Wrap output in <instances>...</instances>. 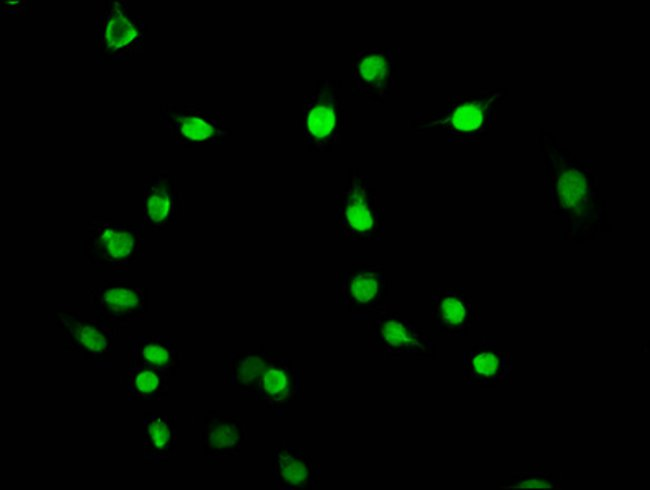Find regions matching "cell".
Listing matches in <instances>:
<instances>
[{"label":"cell","instance_id":"cell-18","mask_svg":"<svg viewBox=\"0 0 650 490\" xmlns=\"http://www.w3.org/2000/svg\"><path fill=\"white\" fill-rule=\"evenodd\" d=\"M246 436V427L240 417L208 413L204 416L200 446L208 463H223L240 454Z\"/></svg>","mask_w":650,"mask_h":490},{"label":"cell","instance_id":"cell-1","mask_svg":"<svg viewBox=\"0 0 650 490\" xmlns=\"http://www.w3.org/2000/svg\"><path fill=\"white\" fill-rule=\"evenodd\" d=\"M549 179L551 197L555 208L561 209L566 228L561 236L577 244L594 239L598 228L594 225L597 214L593 212L592 199L595 191L590 178L591 169L567 161L564 157L551 156Z\"/></svg>","mask_w":650,"mask_h":490},{"label":"cell","instance_id":"cell-8","mask_svg":"<svg viewBox=\"0 0 650 490\" xmlns=\"http://www.w3.org/2000/svg\"><path fill=\"white\" fill-rule=\"evenodd\" d=\"M160 124L170 132L175 144L183 147L221 145L232 134L223 112L194 104L161 105Z\"/></svg>","mask_w":650,"mask_h":490},{"label":"cell","instance_id":"cell-13","mask_svg":"<svg viewBox=\"0 0 650 490\" xmlns=\"http://www.w3.org/2000/svg\"><path fill=\"white\" fill-rule=\"evenodd\" d=\"M446 114L431 117L416 114L409 126L417 132L442 126L447 130L449 142L474 143L491 125L490 101L457 97Z\"/></svg>","mask_w":650,"mask_h":490},{"label":"cell","instance_id":"cell-9","mask_svg":"<svg viewBox=\"0 0 650 490\" xmlns=\"http://www.w3.org/2000/svg\"><path fill=\"white\" fill-rule=\"evenodd\" d=\"M368 346L392 357L435 355V343L416 323L388 306L367 319Z\"/></svg>","mask_w":650,"mask_h":490},{"label":"cell","instance_id":"cell-22","mask_svg":"<svg viewBox=\"0 0 650 490\" xmlns=\"http://www.w3.org/2000/svg\"><path fill=\"white\" fill-rule=\"evenodd\" d=\"M126 377L129 401H159L168 395L170 376L157 369L128 364Z\"/></svg>","mask_w":650,"mask_h":490},{"label":"cell","instance_id":"cell-20","mask_svg":"<svg viewBox=\"0 0 650 490\" xmlns=\"http://www.w3.org/2000/svg\"><path fill=\"white\" fill-rule=\"evenodd\" d=\"M279 354L280 352L266 350L225 353L224 384L237 388L241 399L249 400L256 390L261 375Z\"/></svg>","mask_w":650,"mask_h":490},{"label":"cell","instance_id":"cell-4","mask_svg":"<svg viewBox=\"0 0 650 490\" xmlns=\"http://www.w3.org/2000/svg\"><path fill=\"white\" fill-rule=\"evenodd\" d=\"M94 21L97 64H128L145 45L148 26L125 0L98 1Z\"/></svg>","mask_w":650,"mask_h":490},{"label":"cell","instance_id":"cell-12","mask_svg":"<svg viewBox=\"0 0 650 490\" xmlns=\"http://www.w3.org/2000/svg\"><path fill=\"white\" fill-rule=\"evenodd\" d=\"M304 399V370L281 353L265 369L249 400L263 405L273 416L283 417L290 405Z\"/></svg>","mask_w":650,"mask_h":490},{"label":"cell","instance_id":"cell-7","mask_svg":"<svg viewBox=\"0 0 650 490\" xmlns=\"http://www.w3.org/2000/svg\"><path fill=\"white\" fill-rule=\"evenodd\" d=\"M388 279L383 265L354 263L335 277V300L355 320H365L385 309Z\"/></svg>","mask_w":650,"mask_h":490},{"label":"cell","instance_id":"cell-3","mask_svg":"<svg viewBox=\"0 0 650 490\" xmlns=\"http://www.w3.org/2000/svg\"><path fill=\"white\" fill-rule=\"evenodd\" d=\"M335 237L347 241H382L385 209L369 176L350 169L346 187L335 195Z\"/></svg>","mask_w":650,"mask_h":490},{"label":"cell","instance_id":"cell-17","mask_svg":"<svg viewBox=\"0 0 650 490\" xmlns=\"http://www.w3.org/2000/svg\"><path fill=\"white\" fill-rule=\"evenodd\" d=\"M321 465L305 449L282 445L272 449L271 486L276 490H318Z\"/></svg>","mask_w":650,"mask_h":490},{"label":"cell","instance_id":"cell-14","mask_svg":"<svg viewBox=\"0 0 650 490\" xmlns=\"http://www.w3.org/2000/svg\"><path fill=\"white\" fill-rule=\"evenodd\" d=\"M430 301L435 336L465 337L481 319L480 305L463 287H435Z\"/></svg>","mask_w":650,"mask_h":490},{"label":"cell","instance_id":"cell-21","mask_svg":"<svg viewBox=\"0 0 650 490\" xmlns=\"http://www.w3.org/2000/svg\"><path fill=\"white\" fill-rule=\"evenodd\" d=\"M177 417L146 412L143 416V459L146 464L170 463L177 450Z\"/></svg>","mask_w":650,"mask_h":490},{"label":"cell","instance_id":"cell-11","mask_svg":"<svg viewBox=\"0 0 650 490\" xmlns=\"http://www.w3.org/2000/svg\"><path fill=\"white\" fill-rule=\"evenodd\" d=\"M95 317L117 329L142 321L148 312V290L127 278H111L88 289Z\"/></svg>","mask_w":650,"mask_h":490},{"label":"cell","instance_id":"cell-16","mask_svg":"<svg viewBox=\"0 0 650 490\" xmlns=\"http://www.w3.org/2000/svg\"><path fill=\"white\" fill-rule=\"evenodd\" d=\"M184 212V200L176 177L167 170L144 177L143 221L145 227L160 232L175 225Z\"/></svg>","mask_w":650,"mask_h":490},{"label":"cell","instance_id":"cell-24","mask_svg":"<svg viewBox=\"0 0 650 490\" xmlns=\"http://www.w3.org/2000/svg\"><path fill=\"white\" fill-rule=\"evenodd\" d=\"M0 4L2 15L26 16L32 12L31 1L28 0H3Z\"/></svg>","mask_w":650,"mask_h":490},{"label":"cell","instance_id":"cell-19","mask_svg":"<svg viewBox=\"0 0 650 490\" xmlns=\"http://www.w3.org/2000/svg\"><path fill=\"white\" fill-rule=\"evenodd\" d=\"M182 354L175 337L168 335L129 336L127 363L157 369L170 377L181 365Z\"/></svg>","mask_w":650,"mask_h":490},{"label":"cell","instance_id":"cell-2","mask_svg":"<svg viewBox=\"0 0 650 490\" xmlns=\"http://www.w3.org/2000/svg\"><path fill=\"white\" fill-rule=\"evenodd\" d=\"M143 223H118L105 217H92L81 255L98 272L124 274L145 255Z\"/></svg>","mask_w":650,"mask_h":490},{"label":"cell","instance_id":"cell-10","mask_svg":"<svg viewBox=\"0 0 650 490\" xmlns=\"http://www.w3.org/2000/svg\"><path fill=\"white\" fill-rule=\"evenodd\" d=\"M56 325L64 333L66 351L81 353L97 367H110L114 339L119 329L96 317L84 318L79 310L57 308L53 312Z\"/></svg>","mask_w":650,"mask_h":490},{"label":"cell","instance_id":"cell-15","mask_svg":"<svg viewBox=\"0 0 650 490\" xmlns=\"http://www.w3.org/2000/svg\"><path fill=\"white\" fill-rule=\"evenodd\" d=\"M513 358L499 349L496 339L482 337L463 353L462 378L466 385L497 387L512 383Z\"/></svg>","mask_w":650,"mask_h":490},{"label":"cell","instance_id":"cell-6","mask_svg":"<svg viewBox=\"0 0 650 490\" xmlns=\"http://www.w3.org/2000/svg\"><path fill=\"white\" fill-rule=\"evenodd\" d=\"M400 47L355 48L351 57V91L383 103L400 87Z\"/></svg>","mask_w":650,"mask_h":490},{"label":"cell","instance_id":"cell-5","mask_svg":"<svg viewBox=\"0 0 650 490\" xmlns=\"http://www.w3.org/2000/svg\"><path fill=\"white\" fill-rule=\"evenodd\" d=\"M303 137L309 151H330L340 144L348 127L341 81L319 80L303 97Z\"/></svg>","mask_w":650,"mask_h":490},{"label":"cell","instance_id":"cell-23","mask_svg":"<svg viewBox=\"0 0 650 490\" xmlns=\"http://www.w3.org/2000/svg\"><path fill=\"white\" fill-rule=\"evenodd\" d=\"M501 489L512 488H553L561 489V481L544 469H529L525 472H514L509 480L497 482Z\"/></svg>","mask_w":650,"mask_h":490}]
</instances>
